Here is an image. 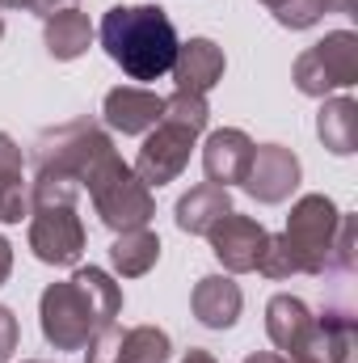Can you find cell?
<instances>
[{"instance_id":"cell-1","label":"cell","mask_w":358,"mask_h":363,"mask_svg":"<svg viewBox=\"0 0 358 363\" xmlns=\"http://www.w3.org/2000/svg\"><path fill=\"white\" fill-rule=\"evenodd\" d=\"M122 313V287L101 267H81L72 279L51 283L38 300L42 338L55 351H85Z\"/></svg>"},{"instance_id":"cell-2","label":"cell","mask_w":358,"mask_h":363,"mask_svg":"<svg viewBox=\"0 0 358 363\" xmlns=\"http://www.w3.org/2000/svg\"><path fill=\"white\" fill-rule=\"evenodd\" d=\"M97 38L105 47V55L131 81L169 77L181 47L178 26L161 4H114V9H105Z\"/></svg>"},{"instance_id":"cell-3","label":"cell","mask_w":358,"mask_h":363,"mask_svg":"<svg viewBox=\"0 0 358 363\" xmlns=\"http://www.w3.org/2000/svg\"><path fill=\"white\" fill-rule=\"evenodd\" d=\"M118 165L127 161L114 152V140L93 118H72L34 140V178H68L81 190H93Z\"/></svg>"},{"instance_id":"cell-4","label":"cell","mask_w":358,"mask_h":363,"mask_svg":"<svg viewBox=\"0 0 358 363\" xmlns=\"http://www.w3.org/2000/svg\"><path fill=\"white\" fill-rule=\"evenodd\" d=\"M81 186L68 178L30 182V250L47 267H76L85 254V224L76 216Z\"/></svg>"},{"instance_id":"cell-5","label":"cell","mask_w":358,"mask_h":363,"mask_svg":"<svg viewBox=\"0 0 358 363\" xmlns=\"http://www.w3.org/2000/svg\"><path fill=\"white\" fill-rule=\"evenodd\" d=\"M337 203L329 194H304L291 216H287V228H282V241L295 258V271L299 274H325L333 262V237H337Z\"/></svg>"},{"instance_id":"cell-6","label":"cell","mask_w":358,"mask_h":363,"mask_svg":"<svg viewBox=\"0 0 358 363\" xmlns=\"http://www.w3.org/2000/svg\"><path fill=\"white\" fill-rule=\"evenodd\" d=\"M291 81L304 97H321V101L329 93L358 85V34L354 30H329L321 43H312L295 60Z\"/></svg>"},{"instance_id":"cell-7","label":"cell","mask_w":358,"mask_h":363,"mask_svg":"<svg viewBox=\"0 0 358 363\" xmlns=\"http://www.w3.org/2000/svg\"><path fill=\"white\" fill-rule=\"evenodd\" d=\"M93 211L101 216V224L110 233H127V228H148V220L156 216V199L152 186L139 178L131 165H118L101 186L89 190Z\"/></svg>"},{"instance_id":"cell-8","label":"cell","mask_w":358,"mask_h":363,"mask_svg":"<svg viewBox=\"0 0 358 363\" xmlns=\"http://www.w3.org/2000/svg\"><path fill=\"white\" fill-rule=\"evenodd\" d=\"M194 144H198V131L181 127V123H173V118H161V123L144 135L139 157H135L131 169L148 182L152 190H161V186H169V182L181 178V169L190 165Z\"/></svg>"},{"instance_id":"cell-9","label":"cell","mask_w":358,"mask_h":363,"mask_svg":"<svg viewBox=\"0 0 358 363\" xmlns=\"http://www.w3.org/2000/svg\"><path fill=\"white\" fill-rule=\"evenodd\" d=\"M89 363H169L173 342L161 325H131L122 330L118 321L105 325L89 347H85Z\"/></svg>"},{"instance_id":"cell-10","label":"cell","mask_w":358,"mask_h":363,"mask_svg":"<svg viewBox=\"0 0 358 363\" xmlns=\"http://www.w3.org/2000/svg\"><path fill=\"white\" fill-rule=\"evenodd\" d=\"M207 241H211V254L219 258V267L228 274H249V271H258V262H262V254H266L270 233L253 220V216L228 211V216L207 233Z\"/></svg>"},{"instance_id":"cell-11","label":"cell","mask_w":358,"mask_h":363,"mask_svg":"<svg viewBox=\"0 0 358 363\" xmlns=\"http://www.w3.org/2000/svg\"><path fill=\"white\" fill-rule=\"evenodd\" d=\"M304 178V165L291 148L282 144H258L253 148V161H249V174H245V190L258 199V203H287L295 194V186Z\"/></svg>"},{"instance_id":"cell-12","label":"cell","mask_w":358,"mask_h":363,"mask_svg":"<svg viewBox=\"0 0 358 363\" xmlns=\"http://www.w3.org/2000/svg\"><path fill=\"white\" fill-rule=\"evenodd\" d=\"M253 140L241 131V127H219L207 135L202 144V169H207V182L211 186H245V174H249V161H253Z\"/></svg>"},{"instance_id":"cell-13","label":"cell","mask_w":358,"mask_h":363,"mask_svg":"<svg viewBox=\"0 0 358 363\" xmlns=\"http://www.w3.org/2000/svg\"><path fill=\"white\" fill-rule=\"evenodd\" d=\"M299 363H358V321L350 308H325Z\"/></svg>"},{"instance_id":"cell-14","label":"cell","mask_w":358,"mask_h":363,"mask_svg":"<svg viewBox=\"0 0 358 363\" xmlns=\"http://www.w3.org/2000/svg\"><path fill=\"white\" fill-rule=\"evenodd\" d=\"M161 110H165V97H156L152 89H139V85H118L101 97L105 127H114L122 135H148L161 123Z\"/></svg>"},{"instance_id":"cell-15","label":"cell","mask_w":358,"mask_h":363,"mask_svg":"<svg viewBox=\"0 0 358 363\" xmlns=\"http://www.w3.org/2000/svg\"><path fill=\"white\" fill-rule=\"evenodd\" d=\"M190 308L207 330H232L245 308V291L232 274H202L190 291Z\"/></svg>"},{"instance_id":"cell-16","label":"cell","mask_w":358,"mask_h":363,"mask_svg":"<svg viewBox=\"0 0 358 363\" xmlns=\"http://www.w3.org/2000/svg\"><path fill=\"white\" fill-rule=\"evenodd\" d=\"M312 325H316V317H312V308L299 296H287L282 291V296H274L266 304V334L287 359H299L308 351Z\"/></svg>"},{"instance_id":"cell-17","label":"cell","mask_w":358,"mask_h":363,"mask_svg":"<svg viewBox=\"0 0 358 363\" xmlns=\"http://www.w3.org/2000/svg\"><path fill=\"white\" fill-rule=\"evenodd\" d=\"M224 68H228L224 47H215L211 38H190V43H181L178 47L173 81H178V89L202 93V97H207V93L224 81Z\"/></svg>"},{"instance_id":"cell-18","label":"cell","mask_w":358,"mask_h":363,"mask_svg":"<svg viewBox=\"0 0 358 363\" xmlns=\"http://www.w3.org/2000/svg\"><path fill=\"white\" fill-rule=\"evenodd\" d=\"M42 38H47L51 60H59V64L81 60V55L93 47L89 13H85V9H76V4H64V9L47 13V17H42Z\"/></svg>"},{"instance_id":"cell-19","label":"cell","mask_w":358,"mask_h":363,"mask_svg":"<svg viewBox=\"0 0 358 363\" xmlns=\"http://www.w3.org/2000/svg\"><path fill=\"white\" fill-rule=\"evenodd\" d=\"M232 211V194L224 190V186H211V182H202V186H194V190H185L178 199V228L181 233H190V237H207L224 216Z\"/></svg>"},{"instance_id":"cell-20","label":"cell","mask_w":358,"mask_h":363,"mask_svg":"<svg viewBox=\"0 0 358 363\" xmlns=\"http://www.w3.org/2000/svg\"><path fill=\"white\" fill-rule=\"evenodd\" d=\"M316 135L333 157L358 152V101L354 97H325L316 114Z\"/></svg>"},{"instance_id":"cell-21","label":"cell","mask_w":358,"mask_h":363,"mask_svg":"<svg viewBox=\"0 0 358 363\" xmlns=\"http://www.w3.org/2000/svg\"><path fill=\"white\" fill-rule=\"evenodd\" d=\"M30 216V186L21 178V148L0 131V224H21Z\"/></svg>"},{"instance_id":"cell-22","label":"cell","mask_w":358,"mask_h":363,"mask_svg":"<svg viewBox=\"0 0 358 363\" xmlns=\"http://www.w3.org/2000/svg\"><path fill=\"white\" fill-rule=\"evenodd\" d=\"M110 262L122 279H139L161 262V237L152 228H127L110 245Z\"/></svg>"},{"instance_id":"cell-23","label":"cell","mask_w":358,"mask_h":363,"mask_svg":"<svg viewBox=\"0 0 358 363\" xmlns=\"http://www.w3.org/2000/svg\"><path fill=\"white\" fill-rule=\"evenodd\" d=\"M161 118H173L181 127H190V131H207V123H211V106H207V97L202 93H185V89H173L165 97V110H161Z\"/></svg>"},{"instance_id":"cell-24","label":"cell","mask_w":358,"mask_h":363,"mask_svg":"<svg viewBox=\"0 0 358 363\" xmlns=\"http://www.w3.org/2000/svg\"><path fill=\"white\" fill-rule=\"evenodd\" d=\"M262 4L274 13V21L287 26V30H312L325 17L321 0H262Z\"/></svg>"},{"instance_id":"cell-25","label":"cell","mask_w":358,"mask_h":363,"mask_svg":"<svg viewBox=\"0 0 358 363\" xmlns=\"http://www.w3.org/2000/svg\"><path fill=\"white\" fill-rule=\"evenodd\" d=\"M354 233H358L354 216H346V211H342V220H337V237H333V262H329V271L354 274V267H358V241H354Z\"/></svg>"},{"instance_id":"cell-26","label":"cell","mask_w":358,"mask_h":363,"mask_svg":"<svg viewBox=\"0 0 358 363\" xmlns=\"http://www.w3.org/2000/svg\"><path fill=\"white\" fill-rule=\"evenodd\" d=\"M258 271L266 274V279H274V283H282V279L299 274V271H295V258H291V250H287V241H282V233L266 241V254H262Z\"/></svg>"},{"instance_id":"cell-27","label":"cell","mask_w":358,"mask_h":363,"mask_svg":"<svg viewBox=\"0 0 358 363\" xmlns=\"http://www.w3.org/2000/svg\"><path fill=\"white\" fill-rule=\"evenodd\" d=\"M17 342H21V330H17V317L13 308L0 304V363H8L17 355Z\"/></svg>"},{"instance_id":"cell-28","label":"cell","mask_w":358,"mask_h":363,"mask_svg":"<svg viewBox=\"0 0 358 363\" xmlns=\"http://www.w3.org/2000/svg\"><path fill=\"white\" fill-rule=\"evenodd\" d=\"M8 271H13V245H8V237H0V287L8 283Z\"/></svg>"},{"instance_id":"cell-29","label":"cell","mask_w":358,"mask_h":363,"mask_svg":"<svg viewBox=\"0 0 358 363\" xmlns=\"http://www.w3.org/2000/svg\"><path fill=\"white\" fill-rule=\"evenodd\" d=\"M354 4H358V0H321V9H325V13H354Z\"/></svg>"},{"instance_id":"cell-30","label":"cell","mask_w":358,"mask_h":363,"mask_svg":"<svg viewBox=\"0 0 358 363\" xmlns=\"http://www.w3.org/2000/svg\"><path fill=\"white\" fill-rule=\"evenodd\" d=\"M181 363H219V359H215L211 351H202V347H190V351H185V359H181Z\"/></svg>"},{"instance_id":"cell-31","label":"cell","mask_w":358,"mask_h":363,"mask_svg":"<svg viewBox=\"0 0 358 363\" xmlns=\"http://www.w3.org/2000/svg\"><path fill=\"white\" fill-rule=\"evenodd\" d=\"M245 363H291L287 355H274V351H258V355H249Z\"/></svg>"},{"instance_id":"cell-32","label":"cell","mask_w":358,"mask_h":363,"mask_svg":"<svg viewBox=\"0 0 358 363\" xmlns=\"http://www.w3.org/2000/svg\"><path fill=\"white\" fill-rule=\"evenodd\" d=\"M64 4H76V0H38V9H34V13H42V17H47V13H55V9H64Z\"/></svg>"},{"instance_id":"cell-33","label":"cell","mask_w":358,"mask_h":363,"mask_svg":"<svg viewBox=\"0 0 358 363\" xmlns=\"http://www.w3.org/2000/svg\"><path fill=\"white\" fill-rule=\"evenodd\" d=\"M0 9H38V0H0Z\"/></svg>"},{"instance_id":"cell-34","label":"cell","mask_w":358,"mask_h":363,"mask_svg":"<svg viewBox=\"0 0 358 363\" xmlns=\"http://www.w3.org/2000/svg\"><path fill=\"white\" fill-rule=\"evenodd\" d=\"M0 38H4V17H0Z\"/></svg>"},{"instance_id":"cell-35","label":"cell","mask_w":358,"mask_h":363,"mask_svg":"<svg viewBox=\"0 0 358 363\" xmlns=\"http://www.w3.org/2000/svg\"><path fill=\"white\" fill-rule=\"evenodd\" d=\"M25 363H42V359H25Z\"/></svg>"},{"instance_id":"cell-36","label":"cell","mask_w":358,"mask_h":363,"mask_svg":"<svg viewBox=\"0 0 358 363\" xmlns=\"http://www.w3.org/2000/svg\"><path fill=\"white\" fill-rule=\"evenodd\" d=\"M291 363H299V359H291Z\"/></svg>"}]
</instances>
